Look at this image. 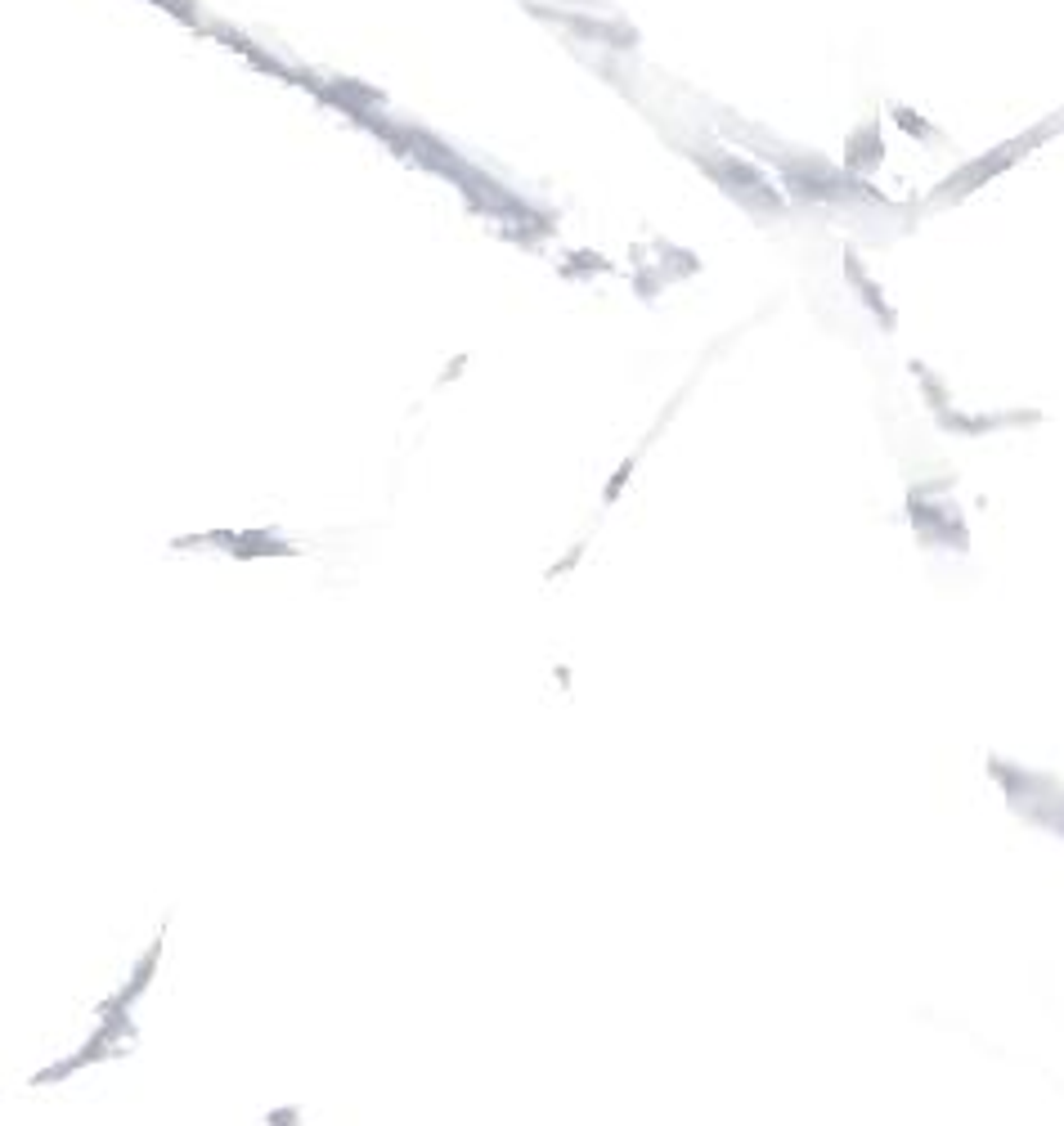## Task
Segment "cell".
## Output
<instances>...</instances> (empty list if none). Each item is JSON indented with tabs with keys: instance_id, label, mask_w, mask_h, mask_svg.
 <instances>
[{
	"instance_id": "1",
	"label": "cell",
	"mask_w": 1064,
	"mask_h": 1126,
	"mask_svg": "<svg viewBox=\"0 0 1064 1126\" xmlns=\"http://www.w3.org/2000/svg\"><path fill=\"white\" fill-rule=\"evenodd\" d=\"M1064 131V113H1051V117H1042L1037 126H1029L1024 135L1006 139V144H997L993 153L975 157V162H965L957 175H947L944 185L934 188V203H957V198H965V193H975V188H983L988 180H997L1001 171H1011L1019 157H1029L1037 144H1047L1051 135H1060Z\"/></svg>"
},
{
	"instance_id": "2",
	"label": "cell",
	"mask_w": 1064,
	"mask_h": 1126,
	"mask_svg": "<svg viewBox=\"0 0 1064 1126\" xmlns=\"http://www.w3.org/2000/svg\"><path fill=\"white\" fill-rule=\"evenodd\" d=\"M844 270H849V278L858 283V296H862V301H867V306H872V314H875V319H880V328H893V310L885 306V296H880V288H875L872 278L862 274L858 257H844Z\"/></svg>"
},
{
	"instance_id": "3",
	"label": "cell",
	"mask_w": 1064,
	"mask_h": 1126,
	"mask_svg": "<svg viewBox=\"0 0 1064 1126\" xmlns=\"http://www.w3.org/2000/svg\"><path fill=\"white\" fill-rule=\"evenodd\" d=\"M880 153H885V149H880V139H875V126H862L858 135H854V149L844 157H849L854 171H872L875 162H880Z\"/></svg>"
},
{
	"instance_id": "4",
	"label": "cell",
	"mask_w": 1064,
	"mask_h": 1126,
	"mask_svg": "<svg viewBox=\"0 0 1064 1126\" xmlns=\"http://www.w3.org/2000/svg\"><path fill=\"white\" fill-rule=\"evenodd\" d=\"M893 117L903 121V131H911V135H934V131H929L926 121H921V117H911V113H903V108H893Z\"/></svg>"
}]
</instances>
